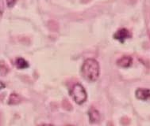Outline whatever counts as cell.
I'll return each mask as SVG.
<instances>
[{
	"label": "cell",
	"mask_w": 150,
	"mask_h": 126,
	"mask_svg": "<svg viewBox=\"0 0 150 126\" xmlns=\"http://www.w3.org/2000/svg\"><path fill=\"white\" fill-rule=\"evenodd\" d=\"M81 74L85 80L89 82H95L100 74V66L94 58H87L83 63Z\"/></svg>",
	"instance_id": "cell-1"
},
{
	"label": "cell",
	"mask_w": 150,
	"mask_h": 126,
	"mask_svg": "<svg viewBox=\"0 0 150 126\" xmlns=\"http://www.w3.org/2000/svg\"><path fill=\"white\" fill-rule=\"evenodd\" d=\"M70 95L77 104L81 105L86 102L87 99V91L80 84H76L70 91Z\"/></svg>",
	"instance_id": "cell-2"
},
{
	"label": "cell",
	"mask_w": 150,
	"mask_h": 126,
	"mask_svg": "<svg viewBox=\"0 0 150 126\" xmlns=\"http://www.w3.org/2000/svg\"><path fill=\"white\" fill-rule=\"evenodd\" d=\"M131 37V34L128 29H126L125 28L120 29L117 30V32L114 34V38L116 40H118L121 43H124L126 40L129 39Z\"/></svg>",
	"instance_id": "cell-3"
},
{
	"label": "cell",
	"mask_w": 150,
	"mask_h": 126,
	"mask_svg": "<svg viewBox=\"0 0 150 126\" xmlns=\"http://www.w3.org/2000/svg\"><path fill=\"white\" fill-rule=\"evenodd\" d=\"M135 95H136L137 99L143 100V101H146V100L150 99V90L147 88H139L135 91Z\"/></svg>",
	"instance_id": "cell-4"
},
{
	"label": "cell",
	"mask_w": 150,
	"mask_h": 126,
	"mask_svg": "<svg viewBox=\"0 0 150 126\" xmlns=\"http://www.w3.org/2000/svg\"><path fill=\"white\" fill-rule=\"evenodd\" d=\"M133 63V59L129 56H123L117 61V64L122 68H128Z\"/></svg>",
	"instance_id": "cell-5"
},
{
	"label": "cell",
	"mask_w": 150,
	"mask_h": 126,
	"mask_svg": "<svg viewBox=\"0 0 150 126\" xmlns=\"http://www.w3.org/2000/svg\"><path fill=\"white\" fill-rule=\"evenodd\" d=\"M15 66H16L18 70H25V69L29 68L30 64H29V62H28L25 58H17L16 61H15Z\"/></svg>",
	"instance_id": "cell-6"
},
{
	"label": "cell",
	"mask_w": 150,
	"mask_h": 126,
	"mask_svg": "<svg viewBox=\"0 0 150 126\" xmlns=\"http://www.w3.org/2000/svg\"><path fill=\"white\" fill-rule=\"evenodd\" d=\"M88 115L90 118L91 123H95L99 121V113L96 109H91L88 112Z\"/></svg>",
	"instance_id": "cell-7"
},
{
	"label": "cell",
	"mask_w": 150,
	"mask_h": 126,
	"mask_svg": "<svg viewBox=\"0 0 150 126\" xmlns=\"http://www.w3.org/2000/svg\"><path fill=\"white\" fill-rule=\"evenodd\" d=\"M20 102H21V98H20L19 95L18 94H15V93H13V94H11V96H10L8 104H18Z\"/></svg>",
	"instance_id": "cell-8"
},
{
	"label": "cell",
	"mask_w": 150,
	"mask_h": 126,
	"mask_svg": "<svg viewBox=\"0 0 150 126\" xmlns=\"http://www.w3.org/2000/svg\"><path fill=\"white\" fill-rule=\"evenodd\" d=\"M17 1H18V0H6V5H7V6H8L9 8L13 7V6L16 4Z\"/></svg>",
	"instance_id": "cell-9"
},
{
	"label": "cell",
	"mask_w": 150,
	"mask_h": 126,
	"mask_svg": "<svg viewBox=\"0 0 150 126\" xmlns=\"http://www.w3.org/2000/svg\"><path fill=\"white\" fill-rule=\"evenodd\" d=\"M149 39H150V32H149Z\"/></svg>",
	"instance_id": "cell-10"
}]
</instances>
